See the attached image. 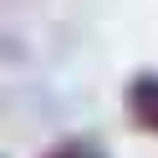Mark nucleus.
<instances>
[{
	"mask_svg": "<svg viewBox=\"0 0 158 158\" xmlns=\"http://www.w3.org/2000/svg\"><path fill=\"white\" fill-rule=\"evenodd\" d=\"M46 158H107L97 143H87V138H66V143H56Z\"/></svg>",
	"mask_w": 158,
	"mask_h": 158,
	"instance_id": "2",
	"label": "nucleus"
},
{
	"mask_svg": "<svg viewBox=\"0 0 158 158\" xmlns=\"http://www.w3.org/2000/svg\"><path fill=\"white\" fill-rule=\"evenodd\" d=\"M127 117L143 133H158V72H138L127 82Z\"/></svg>",
	"mask_w": 158,
	"mask_h": 158,
	"instance_id": "1",
	"label": "nucleus"
}]
</instances>
